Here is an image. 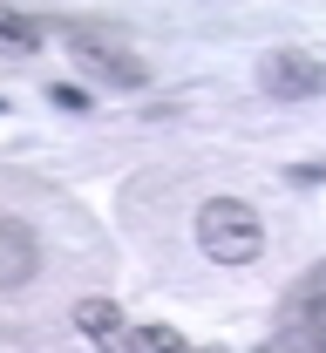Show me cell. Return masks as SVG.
I'll return each instance as SVG.
<instances>
[{
    "label": "cell",
    "instance_id": "7c38bea8",
    "mask_svg": "<svg viewBox=\"0 0 326 353\" xmlns=\"http://www.w3.org/2000/svg\"><path fill=\"white\" fill-rule=\"evenodd\" d=\"M0 109H7V102H0Z\"/></svg>",
    "mask_w": 326,
    "mask_h": 353
},
{
    "label": "cell",
    "instance_id": "5b68a950",
    "mask_svg": "<svg viewBox=\"0 0 326 353\" xmlns=\"http://www.w3.org/2000/svg\"><path fill=\"white\" fill-rule=\"evenodd\" d=\"M41 272V245H34V231L21 218H0V292H14V285H28Z\"/></svg>",
    "mask_w": 326,
    "mask_h": 353
},
{
    "label": "cell",
    "instance_id": "3957f363",
    "mask_svg": "<svg viewBox=\"0 0 326 353\" xmlns=\"http://www.w3.org/2000/svg\"><path fill=\"white\" fill-rule=\"evenodd\" d=\"M61 41H68V54H75L89 75H102V82H116V88H143L150 82V68H143L136 54L123 41H109V34H95V28H68Z\"/></svg>",
    "mask_w": 326,
    "mask_h": 353
},
{
    "label": "cell",
    "instance_id": "6da1fadb",
    "mask_svg": "<svg viewBox=\"0 0 326 353\" xmlns=\"http://www.w3.org/2000/svg\"><path fill=\"white\" fill-rule=\"evenodd\" d=\"M197 245H204V259H218V265H252L265 252V224H258V211L245 197H211L197 211Z\"/></svg>",
    "mask_w": 326,
    "mask_h": 353
},
{
    "label": "cell",
    "instance_id": "7a4b0ae2",
    "mask_svg": "<svg viewBox=\"0 0 326 353\" xmlns=\"http://www.w3.org/2000/svg\"><path fill=\"white\" fill-rule=\"evenodd\" d=\"M258 88L279 95V102H306V95L326 88V61L313 48H272V54L258 61Z\"/></svg>",
    "mask_w": 326,
    "mask_h": 353
},
{
    "label": "cell",
    "instance_id": "30bf717a",
    "mask_svg": "<svg viewBox=\"0 0 326 353\" xmlns=\"http://www.w3.org/2000/svg\"><path fill=\"white\" fill-rule=\"evenodd\" d=\"M258 353H306V347H299L292 333H279V340H265V347H258Z\"/></svg>",
    "mask_w": 326,
    "mask_h": 353
},
{
    "label": "cell",
    "instance_id": "52a82bcc",
    "mask_svg": "<svg viewBox=\"0 0 326 353\" xmlns=\"http://www.w3.org/2000/svg\"><path fill=\"white\" fill-rule=\"evenodd\" d=\"M123 353H190V340L177 333V326L150 319V326H130V333H123Z\"/></svg>",
    "mask_w": 326,
    "mask_h": 353
},
{
    "label": "cell",
    "instance_id": "277c9868",
    "mask_svg": "<svg viewBox=\"0 0 326 353\" xmlns=\"http://www.w3.org/2000/svg\"><path fill=\"white\" fill-rule=\"evenodd\" d=\"M279 319H285V333L306 347V333L326 319V265H313L306 279H292V292H285V306H279Z\"/></svg>",
    "mask_w": 326,
    "mask_h": 353
},
{
    "label": "cell",
    "instance_id": "9c48e42d",
    "mask_svg": "<svg viewBox=\"0 0 326 353\" xmlns=\"http://www.w3.org/2000/svg\"><path fill=\"white\" fill-rule=\"evenodd\" d=\"M48 95H54V102H61V109H75V116H82V109H89V95H82V88H75V82H54V88H48Z\"/></svg>",
    "mask_w": 326,
    "mask_h": 353
},
{
    "label": "cell",
    "instance_id": "8992f818",
    "mask_svg": "<svg viewBox=\"0 0 326 353\" xmlns=\"http://www.w3.org/2000/svg\"><path fill=\"white\" fill-rule=\"evenodd\" d=\"M75 333L95 340V347H109V340H123L130 326H123V306H116V299H82V306H75Z\"/></svg>",
    "mask_w": 326,
    "mask_h": 353
},
{
    "label": "cell",
    "instance_id": "ba28073f",
    "mask_svg": "<svg viewBox=\"0 0 326 353\" xmlns=\"http://www.w3.org/2000/svg\"><path fill=\"white\" fill-rule=\"evenodd\" d=\"M0 41H7V48H41L48 41V21H41V14H21V7H0Z\"/></svg>",
    "mask_w": 326,
    "mask_h": 353
},
{
    "label": "cell",
    "instance_id": "8fae6325",
    "mask_svg": "<svg viewBox=\"0 0 326 353\" xmlns=\"http://www.w3.org/2000/svg\"><path fill=\"white\" fill-rule=\"evenodd\" d=\"M306 353H326V319L313 326V333H306Z\"/></svg>",
    "mask_w": 326,
    "mask_h": 353
}]
</instances>
